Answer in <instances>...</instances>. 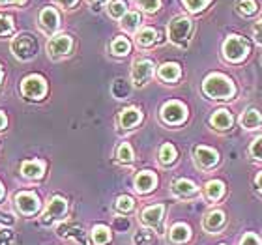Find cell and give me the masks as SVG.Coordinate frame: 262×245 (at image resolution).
Instances as JSON below:
<instances>
[{
	"label": "cell",
	"mask_w": 262,
	"mask_h": 245,
	"mask_svg": "<svg viewBox=\"0 0 262 245\" xmlns=\"http://www.w3.org/2000/svg\"><path fill=\"white\" fill-rule=\"evenodd\" d=\"M202 92L210 99H230L234 96L236 88L229 77L221 73H210L202 82Z\"/></svg>",
	"instance_id": "obj_1"
},
{
	"label": "cell",
	"mask_w": 262,
	"mask_h": 245,
	"mask_svg": "<svg viewBox=\"0 0 262 245\" xmlns=\"http://www.w3.org/2000/svg\"><path fill=\"white\" fill-rule=\"evenodd\" d=\"M251 53V45L244 36H238V34H230L229 38L223 41V56L227 62H232V64H238L246 58L247 55Z\"/></svg>",
	"instance_id": "obj_2"
},
{
	"label": "cell",
	"mask_w": 262,
	"mask_h": 245,
	"mask_svg": "<svg viewBox=\"0 0 262 245\" xmlns=\"http://www.w3.org/2000/svg\"><path fill=\"white\" fill-rule=\"evenodd\" d=\"M10 49L17 60L28 62L32 60V58H36L39 47L34 36H30V34H17L15 38L11 39Z\"/></svg>",
	"instance_id": "obj_3"
},
{
	"label": "cell",
	"mask_w": 262,
	"mask_h": 245,
	"mask_svg": "<svg viewBox=\"0 0 262 245\" xmlns=\"http://www.w3.org/2000/svg\"><path fill=\"white\" fill-rule=\"evenodd\" d=\"M191 32H193V23H191V19L186 15L174 17V19L169 23V28H167L169 41L174 45H180V47H184V45L189 41Z\"/></svg>",
	"instance_id": "obj_4"
},
{
	"label": "cell",
	"mask_w": 262,
	"mask_h": 245,
	"mask_svg": "<svg viewBox=\"0 0 262 245\" xmlns=\"http://www.w3.org/2000/svg\"><path fill=\"white\" fill-rule=\"evenodd\" d=\"M66 213H68V201H66L64 196H58L55 195L47 202V208H45V212L41 213V225L43 227H53L55 223L62 221L66 217Z\"/></svg>",
	"instance_id": "obj_5"
},
{
	"label": "cell",
	"mask_w": 262,
	"mask_h": 245,
	"mask_svg": "<svg viewBox=\"0 0 262 245\" xmlns=\"http://www.w3.org/2000/svg\"><path fill=\"white\" fill-rule=\"evenodd\" d=\"M21 94L30 101H39L47 94V81L41 75H28L21 82Z\"/></svg>",
	"instance_id": "obj_6"
},
{
	"label": "cell",
	"mask_w": 262,
	"mask_h": 245,
	"mask_svg": "<svg viewBox=\"0 0 262 245\" xmlns=\"http://www.w3.org/2000/svg\"><path fill=\"white\" fill-rule=\"evenodd\" d=\"M154 71H156V65L152 60L148 58H139V60L133 62V68H131V82L135 88L146 86L150 79L154 77Z\"/></svg>",
	"instance_id": "obj_7"
},
{
	"label": "cell",
	"mask_w": 262,
	"mask_h": 245,
	"mask_svg": "<svg viewBox=\"0 0 262 245\" xmlns=\"http://www.w3.org/2000/svg\"><path fill=\"white\" fill-rule=\"evenodd\" d=\"M71 49H73V39H71L70 34H56L47 41V55L53 60L68 56L71 53Z\"/></svg>",
	"instance_id": "obj_8"
},
{
	"label": "cell",
	"mask_w": 262,
	"mask_h": 245,
	"mask_svg": "<svg viewBox=\"0 0 262 245\" xmlns=\"http://www.w3.org/2000/svg\"><path fill=\"white\" fill-rule=\"evenodd\" d=\"M187 118V107L180 101H167L161 107V120L169 125H180Z\"/></svg>",
	"instance_id": "obj_9"
},
{
	"label": "cell",
	"mask_w": 262,
	"mask_h": 245,
	"mask_svg": "<svg viewBox=\"0 0 262 245\" xmlns=\"http://www.w3.org/2000/svg\"><path fill=\"white\" fill-rule=\"evenodd\" d=\"M13 202H15V208L19 210V213L23 215H34V213L39 212V202L38 195L36 193H30V191H21L13 196Z\"/></svg>",
	"instance_id": "obj_10"
},
{
	"label": "cell",
	"mask_w": 262,
	"mask_h": 245,
	"mask_svg": "<svg viewBox=\"0 0 262 245\" xmlns=\"http://www.w3.org/2000/svg\"><path fill=\"white\" fill-rule=\"evenodd\" d=\"M38 25L41 28V32H45L47 36H53L58 30V27H60V15H58V11L53 6L41 8V11H39L38 15Z\"/></svg>",
	"instance_id": "obj_11"
},
{
	"label": "cell",
	"mask_w": 262,
	"mask_h": 245,
	"mask_svg": "<svg viewBox=\"0 0 262 245\" xmlns=\"http://www.w3.org/2000/svg\"><path fill=\"white\" fill-rule=\"evenodd\" d=\"M193 153H195V163L201 169H213L219 163V153L208 146H196Z\"/></svg>",
	"instance_id": "obj_12"
},
{
	"label": "cell",
	"mask_w": 262,
	"mask_h": 245,
	"mask_svg": "<svg viewBox=\"0 0 262 245\" xmlns=\"http://www.w3.org/2000/svg\"><path fill=\"white\" fill-rule=\"evenodd\" d=\"M165 206L163 204H156V206H148L141 212V223L146 227V229H156L159 227L161 219H163Z\"/></svg>",
	"instance_id": "obj_13"
},
{
	"label": "cell",
	"mask_w": 262,
	"mask_h": 245,
	"mask_svg": "<svg viewBox=\"0 0 262 245\" xmlns=\"http://www.w3.org/2000/svg\"><path fill=\"white\" fill-rule=\"evenodd\" d=\"M135 191L137 193H141V195H146L150 191H154V187L158 185V176L150 172V170H142L139 174L135 176Z\"/></svg>",
	"instance_id": "obj_14"
},
{
	"label": "cell",
	"mask_w": 262,
	"mask_h": 245,
	"mask_svg": "<svg viewBox=\"0 0 262 245\" xmlns=\"http://www.w3.org/2000/svg\"><path fill=\"white\" fill-rule=\"evenodd\" d=\"M21 174L27 180H39L45 174V163L41 159H30L21 163Z\"/></svg>",
	"instance_id": "obj_15"
},
{
	"label": "cell",
	"mask_w": 262,
	"mask_h": 245,
	"mask_svg": "<svg viewBox=\"0 0 262 245\" xmlns=\"http://www.w3.org/2000/svg\"><path fill=\"white\" fill-rule=\"evenodd\" d=\"M170 189L178 198H195L199 195V187L193 184L191 180H186V178H180L176 180L174 184L170 185Z\"/></svg>",
	"instance_id": "obj_16"
},
{
	"label": "cell",
	"mask_w": 262,
	"mask_h": 245,
	"mask_svg": "<svg viewBox=\"0 0 262 245\" xmlns=\"http://www.w3.org/2000/svg\"><path fill=\"white\" fill-rule=\"evenodd\" d=\"M142 122V113L135 107H127L120 113L118 116V124H120L122 129H133Z\"/></svg>",
	"instance_id": "obj_17"
},
{
	"label": "cell",
	"mask_w": 262,
	"mask_h": 245,
	"mask_svg": "<svg viewBox=\"0 0 262 245\" xmlns=\"http://www.w3.org/2000/svg\"><path fill=\"white\" fill-rule=\"evenodd\" d=\"M210 124H212L213 129L227 131L232 127L234 118H232V115H230L227 109H217V110H213V115L210 116Z\"/></svg>",
	"instance_id": "obj_18"
},
{
	"label": "cell",
	"mask_w": 262,
	"mask_h": 245,
	"mask_svg": "<svg viewBox=\"0 0 262 245\" xmlns=\"http://www.w3.org/2000/svg\"><path fill=\"white\" fill-rule=\"evenodd\" d=\"M225 223H227V217H225V213L221 210H212L210 213H206V217H204V229L208 232H219V230L223 229Z\"/></svg>",
	"instance_id": "obj_19"
},
{
	"label": "cell",
	"mask_w": 262,
	"mask_h": 245,
	"mask_svg": "<svg viewBox=\"0 0 262 245\" xmlns=\"http://www.w3.org/2000/svg\"><path fill=\"white\" fill-rule=\"evenodd\" d=\"M142 17L139 11H127L126 15L120 19V28L127 34H137L141 30Z\"/></svg>",
	"instance_id": "obj_20"
},
{
	"label": "cell",
	"mask_w": 262,
	"mask_h": 245,
	"mask_svg": "<svg viewBox=\"0 0 262 245\" xmlns=\"http://www.w3.org/2000/svg\"><path fill=\"white\" fill-rule=\"evenodd\" d=\"M180 75H182V70L176 62H165L163 65H159L158 70V77L163 82H176L180 79Z\"/></svg>",
	"instance_id": "obj_21"
},
{
	"label": "cell",
	"mask_w": 262,
	"mask_h": 245,
	"mask_svg": "<svg viewBox=\"0 0 262 245\" xmlns=\"http://www.w3.org/2000/svg\"><path fill=\"white\" fill-rule=\"evenodd\" d=\"M189 238H191V229L187 227V225L184 223H176L170 227L169 230V240L170 243H186V241H189Z\"/></svg>",
	"instance_id": "obj_22"
},
{
	"label": "cell",
	"mask_w": 262,
	"mask_h": 245,
	"mask_svg": "<svg viewBox=\"0 0 262 245\" xmlns=\"http://www.w3.org/2000/svg\"><path fill=\"white\" fill-rule=\"evenodd\" d=\"M158 41V32H156V28L152 27H142L139 32L135 34V43L142 49H146V47H152L154 43Z\"/></svg>",
	"instance_id": "obj_23"
},
{
	"label": "cell",
	"mask_w": 262,
	"mask_h": 245,
	"mask_svg": "<svg viewBox=\"0 0 262 245\" xmlns=\"http://www.w3.org/2000/svg\"><path fill=\"white\" fill-rule=\"evenodd\" d=\"M240 124L244 129H257L262 125V115L257 109H247L240 118Z\"/></svg>",
	"instance_id": "obj_24"
},
{
	"label": "cell",
	"mask_w": 262,
	"mask_h": 245,
	"mask_svg": "<svg viewBox=\"0 0 262 245\" xmlns=\"http://www.w3.org/2000/svg\"><path fill=\"white\" fill-rule=\"evenodd\" d=\"M90 238H92L94 245H107L111 241V230L109 227L105 225H96L90 232Z\"/></svg>",
	"instance_id": "obj_25"
},
{
	"label": "cell",
	"mask_w": 262,
	"mask_h": 245,
	"mask_svg": "<svg viewBox=\"0 0 262 245\" xmlns=\"http://www.w3.org/2000/svg\"><path fill=\"white\" fill-rule=\"evenodd\" d=\"M129 51H131V43L127 38L118 36V38L113 39V43H111V53H113L115 56H126V55H129Z\"/></svg>",
	"instance_id": "obj_26"
},
{
	"label": "cell",
	"mask_w": 262,
	"mask_h": 245,
	"mask_svg": "<svg viewBox=\"0 0 262 245\" xmlns=\"http://www.w3.org/2000/svg\"><path fill=\"white\" fill-rule=\"evenodd\" d=\"M204 193L210 201H219L225 195V184L219 180H210L204 187Z\"/></svg>",
	"instance_id": "obj_27"
},
{
	"label": "cell",
	"mask_w": 262,
	"mask_h": 245,
	"mask_svg": "<svg viewBox=\"0 0 262 245\" xmlns=\"http://www.w3.org/2000/svg\"><path fill=\"white\" fill-rule=\"evenodd\" d=\"M127 4L124 2V0H113V2H109V6H107V13H109L111 19H116V21H120L122 17L127 13Z\"/></svg>",
	"instance_id": "obj_28"
},
{
	"label": "cell",
	"mask_w": 262,
	"mask_h": 245,
	"mask_svg": "<svg viewBox=\"0 0 262 245\" xmlns=\"http://www.w3.org/2000/svg\"><path fill=\"white\" fill-rule=\"evenodd\" d=\"M176 158H178V153H176V148L172 146V144H163V146L159 148V163L165 165V167H169V165H172L176 161Z\"/></svg>",
	"instance_id": "obj_29"
},
{
	"label": "cell",
	"mask_w": 262,
	"mask_h": 245,
	"mask_svg": "<svg viewBox=\"0 0 262 245\" xmlns=\"http://www.w3.org/2000/svg\"><path fill=\"white\" fill-rule=\"evenodd\" d=\"M116 159H118L122 165H131L133 163V159H135V155H133V148H131L127 142L118 144V148H116Z\"/></svg>",
	"instance_id": "obj_30"
},
{
	"label": "cell",
	"mask_w": 262,
	"mask_h": 245,
	"mask_svg": "<svg viewBox=\"0 0 262 245\" xmlns=\"http://www.w3.org/2000/svg\"><path fill=\"white\" fill-rule=\"evenodd\" d=\"M236 10H238V13L244 17H251L257 13L258 6L255 0H238L236 2Z\"/></svg>",
	"instance_id": "obj_31"
},
{
	"label": "cell",
	"mask_w": 262,
	"mask_h": 245,
	"mask_svg": "<svg viewBox=\"0 0 262 245\" xmlns=\"http://www.w3.org/2000/svg\"><path fill=\"white\" fill-rule=\"evenodd\" d=\"M133 241H135V245H154L156 236H154V232L150 229H142L135 234Z\"/></svg>",
	"instance_id": "obj_32"
},
{
	"label": "cell",
	"mask_w": 262,
	"mask_h": 245,
	"mask_svg": "<svg viewBox=\"0 0 262 245\" xmlns=\"http://www.w3.org/2000/svg\"><path fill=\"white\" fill-rule=\"evenodd\" d=\"M133 208H135V201H133L131 196L122 195V196H118V198H116V212L129 213Z\"/></svg>",
	"instance_id": "obj_33"
},
{
	"label": "cell",
	"mask_w": 262,
	"mask_h": 245,
	"mask_svg": "<svg viewBox=\"0 0 262 245\" xmlns=\"http://www.w3.org/2000/svg\"><path fill=\"white\" fill-rule=\"evenodd\" d=\"M10 34H13V19L10 15L0 13V38H6Z\"/></svg>",
	"instance_id": "obj_34"
},
{
	"label": "cell",
	"mask_w": 262,
	"mask_h": 245,
	"mask_svg": "<svg viewBox=\"0 0 262 245\" xmlns=\"http://www.w3.org/2000/svg\"><path fill=\"white\" fill-rule=\"evenodd\" d=\"M135 4L146 13H156L161 8V0H135Z\"/></svg>",
	"instance_id": "obj_35"
},
{
	"label": "cell",
	"mask_w": 262,
	"mask_h": 245,
	"mask_svg": "<svg viewBox=\"0 0 262 245\" xmlns=\"http://www.w3.org/2000/svg\"><path fill=\"white\" fill-rule=\"evenodd\" d=\"M60 236L64 238H77L79 241H84V236H82V230L75 225H70V227H62L60 229Z\"/></svg>",
	"instance_id": "obj_36"
},
{
	"label": "cell",
	"mask_w": 262,
	"mask_h": 245,
	"mask_svg": "<svg viewBox=\"0 0 262 245\" xmlns=\"http://www.w3.org/2000/svg\"><path fill=\"white\" fill-rule=\"evenodd\" d=\"M182 2H184V6H186L191 13H196V11L204 10L212 0H182Z\"/></svg>",
	"instance_id": "obj_37"
},
{
	"label": "cell",
	"mask_w": 262,
	"mask_h": 245,
	"mask_svg": "<svg viewBox=\"0 0 262 245\" xmlns=\"http://www.w3.org/2000/svg\"><path fill=\"white\" fill-rule=\"evenodd\" d=\"M249 153H251L253 159H257V161H262V135L257 137V139L253 141L251 148H249Z\"/></svg>",
	"instance_id": "obj_38"
},
{
	"label": "cell",
	"mask_w": 262,
	"mask_h": 245,
	"mask_svg": "<svg viewBox=\"0 0 262 245\" xmlns=\"http://www.w3.org/2000/svg\"><path fill=\"white\" fill-rule=\"evenodd\" d=\"M13 232L10 229H0V245H11Z\"/></svg>",
	"instance_id": "obj_39"
},
{
	"label": "cell",
	"mask_w": 262,
	"mask_h": 245,
	"mask_svg": "<svg viewBox=\"0 0 262 245\" xmlns=\"http://www.w3.org/2000/svg\"><path fill=\"white\" fill-rule=\"evenodd\" d=\"M240 245H262V241L258 240V236L251 234V232H247V234L242 238Z\"/></svg>",
	"instance_id": "obj_40"
},
{
	"label": "cell",
	"mask_w": 262,
	"mask_h": 245,
	"mask_svg": "<svg viewBox=\"0 0 262 245\" xmlns=\"http://www.w3.org/2000/svg\"><path fill=\"white\" fill-rule=\"evenodd\" d=\"M253 38H255V41L258 45H262V17L255 23V27H253Z\"/></svg>",
	"instance_id": "obj_41"
},
{
	"label": "cell",
	"mask_w": 262,
	"mask_h": 245,
	"mask_svg": "<svg viewBox=\"0 0 262 245\" xmlns=\"http://www.w3.org/2000/svg\"><path fill=\"white\" fill-rule=\"evenodd\" d=\"M77 2H79V0H55V4H58L60 8H64V10H71Z\"/></svg>",
	"instance_id": "obj_42"
},
{
	"label": "cell",
	"mask_w": 262,
	"mask_h": 245,
	"mask_svg": "<svg viewBox=\"0 0 262 245\" xmlns=\"http://www.w3.org/2000/svg\"><path fill=\"white\" fill-rule=\"evenodd\" d=\"M28 0H0V6H8V4H13V6H25Z\"/></svg>",
	"instance_id": "obj_43"
},
{
	"label": "cell",
	"mask_w": 262,
	"mask_h": 245,
	"mask_svg": "<svg viewBox=\"0 0 262 245\" xmlns=\"http://www.w3.org/2000/svg\"><path fill=\"white\" fill-rule=\"evenodd\" d=\"M8 127V116L4 115V110H0V131H4Z\"/></svg>",
	"instance_id": "obj_44"
},
{
	"label": "cell",
	"mask_w": 262,
	"mask_h": 245,
	"mask_svg": "<svg viewBox=\"0 0 262 245\" xmlns=\"http://www.w3.org/2000/svg\"><path fill=\"white\" fill-rule=\"evenodd\" d=\"M255 185H257V189L262 193V170L257 174V178H255Z\"/></svg>",
	"instance_id": "obj_45"
},
{
	"label": "cell",
	"mask_w": 262,
	"mask_h": 245,
	"mask_svg": "<svg viewBox=\"0 0 262 245\" xmlns=\"http://www.w3.org/2000/svg\"><path fill=\"white\" fill-rule=\"evenodd\" d=\"M2 79H4V71H2V65H0V86H2Z\"/></svg>",
	"instance_id": "obj_46"
},
{
	"label": "cell",
	"mask_w": 262,
	"mask_h": 245,
	"mask_svg": "<svg viewBox=\"0 0 262 245\" xmlns=\"http://www.w3.org/2000/svg\"><path fill=\"white\" fill-rule=\"evenodd\" d=\"M4 198V187H2V184H0V201Z\"/></svg>",
	"instance_id": "obj_47"
},
{
	"label": "cell",
	"mask_w": 262,
	"mask_h": 245,
	"mask_svg": "<svg viewBox=\"0 0 262 245\" xmlns=\"http://www.w3.org/2000/svg\"><path fill=\"white\" fill-rule=\"evenodd\" d=\"M90 2H99V0H90Z\"/></svg>",
	"instance_id": "obj_48"
}]
</instances>
